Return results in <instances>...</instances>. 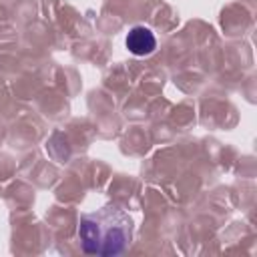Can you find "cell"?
I'll list each match as a JSON object with an SVG mask.
<instances>
[{
  "label": "cell",
  "mask_w": 257,
  "mask_h": 257,
  "mask_svg": "<svg viewBox=\"0 0 257 257\" xmlns=\"http://www.w3.org/2000/svg\"><path fill=\"white\" fill-rule=\"evenodd\" d=\"M78 239L84 253L90 255H118L133 239V219L116 205L80 215Z\"/></svg>",
  "instance_id": "cell-1"
},
{
  "label": "cell",
  "mask_w": 257,
  "mask_h": 257,
  "mask_svg": "<svg viewBox=\"0 0 257 257\" xmlns=\"http://www.w3.org/2000/svg\"><path fill=\"white\" fill-rule=\"evenodd\" d=\"M126 48L135 56H147L157 48V38L147 26H135L126 34Z\"/></svg>",
  "instance_id": "cell-2"
}]
</instances>
